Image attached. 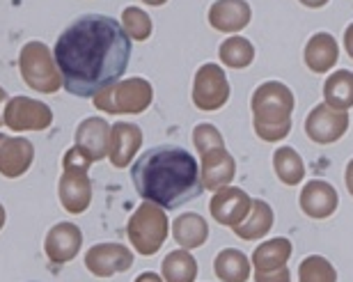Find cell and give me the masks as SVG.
I'll return each instance as SVG.
<instances>
[{
	"mask_svg": "<svg viewBox=\"0 0 353 282\" xmlns=\"http://www.w3.org/2000/svg\"><path fill=\"white\" fill-rule=\"evenodd\" d=\"M131 60V37L119 21L83 14L60 32L55 65L69 94L94 99L122 79Z\"/></svg>",
	"mask_w": 353,
	"mask_h": 282,
	"instance_id": "6da1fadb",
	"label": "cell"
},
{
	"mask_svg": "<svg viewBox=\"0 0 353 282\" xmlns=\"http://www.w3.org/2000/svg\"><path fill=\"white\" fill-rule=\"evenodd\" d=\"M131 179L145 202L163 209H179L202 193V174L193 154L179 145L147 150L131 168Z\"/></svg>",
	"mask_w": 353,
	"mask_h": 282,
	"instance_id": "7a4b0ae2",
	"label": "cell"
},
{
	"mask_svg": "<svg viewBox=\"0 0 353 282\" xmlns=\"http://www.w3.org/2000/svg\"><path fill=\"white\" fill-rule=\"evenodd\" d=\"M294 94L285 83L268 81L259 85L252 94V117H255V133L266 143H278L287 138L292 129Z\"/></svg>",
	"mask_w": 353,
	"mask_h": 282,
	"instance_id": "3957f363",
	"label": "cell"
},
{
	"mask_svg": "<svg viewBox=\"0 0 353 282\" xmlns=\"http://www.w3.org/2000/svg\"><path fill=\"white\" fill-rule=\"evenodd\" d=\"M92 159L81 147L65 154V174L60 179V200L69 214H81L90 207L92 188L88 181V165Z\"/></svg>",
	"mask_w": 353,
	"mask_h": 282,
	"instance_id": "277c9868",
	"label": "cell"
},
{
	"mask_svg": "<svg viewBox=\"0 0 353 282\" xmlns=\"http://www.w3.org/2000/svg\"><path fill=\"white\" fill-rule=\"evenodd\" d=\"M133 248L140 255H154L161 245H163L168 236V218L163 211L159 209V204L145 202L136 209V214L131 216L129 228H126Z\"/></svg>",
	"mask_w": 353,
	"mask_h": 282,
	"instance_id": "5b68a950",
	"label": "cell"
},
{
	"mask_svg": "<svg viewBox=\"0 0 353 282\" xmlns=\"http://www.w3.org/2000/svg\"><path fill=\"white\" fill-rule=\"evenodd\" d=\"M154 92L145 79H129L105 88L94 97L97 108L105 112H143L152 103Z\"/></svg>",
	"mask_w": 353,
	"mask_h": 282,
	"instance_id": "8992f818",
	"label": "cell"
},
{
	"mask_svg": "<svg viewBox=\"0 0 353 282\" xmlns=\"http://www.w3.org/2000/svg\"><path fill=\"white\" fill-rule=\"evenodd\" d=\"M21 76L26 83L37 92L51 94L60 88V72H55L53 58L48 53V48L39 41H30L21 51Z\"/></svg>",
	"mask_w": 353,
	"mask_h": 282,
	"instance_id": "52a82bcc",
	"label": "cell"
},
{
	"mask_svg": "<svg viewBox=\"0 0 353 282\" xmlns=\"http://www.w3.org/2000/svg\"><path fill=\"white\" fill-rule=\"evenodd\" d=\"M230 99V83L218 65H202L195 74L193 103L200 110H218Z\"/></svg>",
	"mask_w": 353,
	"mask_h": 282,
	"instance_id": "ba28073f",
	"label": "cell"
},
{
	"mask_svg": "<svg viewBox=\"0 0 353 282\" xmlns=\"http://www.w3.org/2000/svg\"><path fill=\"white\" fill-rule=\"evenodd\" d=\"M3 122L14 131H41L53 122V112L48 105L34 99L17 97L12 99L10 105H5Z\"/></svg>",
	"mask_w": 353,
	"mask_h": 282,
	"instance_id": "9c48e42d",
	"label": "cell"
},
{
	"mask_svg": "<svg viewBox=\"0 0 353 282\" xmlns=\"http://www.w3.org/2000/svg\"><path fill=\"white\" fill-rule=\"evenodd\" d=\"M349 129V115L347 110H333L330 105L321 103L310 112L305 119L307 136L319 145H330L340 140Z\"/></svg>",
	"mask_w": 353,
	"mask_h": 282,
	"instance_id": "30bf717a",
	"label": "cell"
},
{
	"mask_svg": "<svg viewBox=\"0 0 353 282\" xmlns=\"http://www.w3.org/2000/svg\"><path fill=\"white\" fill-rule=\"evenodd\" d=\"M131 264H133V255L119 243L92 245L85 255V266L90 269V273H94L99 278H110L115 273H122L126 269H131Z\"/></svg>",
	"mask_w": 353,
	"mask_h": 282,
	"instance_id": "8fae6325",
	"label": "cell"
},
{
	"mask_svg": "<svg viewBox=\"0 0 353 282\" xmlns=\"http://www.w3.org/2000/svg\"><path fill=\"white\" fill-rule=\"evenodd\" d=\"M250 209H252L250 195L241 188L225 186L221 190H216V195L211 197V216L221 225H230V228H236L250 214Z\"/></svg>",
	"mask_w": 353,
	"mask_h": 282,
	"instance_id": "7c38bea8",
	"label": "cell"
},
{
	"mask_svg": "<svg viewBox=\"0 0 353 282\" xmlns=\"http://www.w3.org/2000/svg\"><path fill=\"white\" fill-rule=\"evenodd\" d=\"M81 243H83L81 230L74 223H60L48 232L44 250L53 264H65L76 257V252L81 250Z\"/></svg>",
	"mask_w": 353,
	"mask_h": 282,
	"instance_id": "4fadbf2b",
	"label": "cell"
},
{
	"mask_svg": "<svg viewBox=\"0 0 353 282\" xmlns=\"http://www.w3.org/2000/svg\"><path fill=\"white\" fill-rule=\"evenodd\" d=\"M250 5L245 0H216L209 10V23L214 30L239 32L250 23Z\"/></svg>",
	"mask_w": 353,
	"mask_h": 282,
	"instance_id": "5bb4252c",
	"label": "cell"
},
{
	"mask_svg": "<svg viewBox=\"0 0 353 282\" xmlns=\"http://www.w3.org/2000/svg\"><path fill=\"white\" fill-rule=\"evenodd\" d=\"M236 163L225 147L202 154V184L209 190H221L234 179Z\"/></svg>",
	"mask_w": 353,
	"mask_h": 282,
	"instance_id": "9a60e30c",
	"label": "cell"
},
{
	"mask_svg": "<svg viewBox=\"0 0 353 282\" xmlns=\"http://www.w3.org/2000/svg\"><path fill=\"white\" fill-rule=\"evenodd\" d=\"M34 150L30 140L26 138H7L0 136V174L5 177H19L32 163Z\"/></svg>",
	"mask_w": 353,
	"mask_h": 282,
	"instance_id": "2e32d148",
	"label": "cell"
},
{
	"mask_svg": "<svg viewBox=\"0 0 353 282\" xmlns=\"http://www.w3.org/2000/svg\"><path fill=\"white\" fill-rule=\"evenodd\" d=\"M337 190L328 181H307L301 190V209L310 218H328L337 209Z\"/></svg>",
	"mask_w": 353,
	"mask_h": 282,
	"instance_id": "e0dca14e",
	"label": "cell"
},
{
	"mask_svg": "<svg viewBox=\"0 0 353 282\" xmlns=\"http://www.w3.org/2000/svg\"><path fill=\"white\" fill-rule=\"evenodd\" d=\"M140 145H143V131L136 124H115V129L110 131V163L115 168H126Z\"/></svg>",
	"mask_w": 353,
	"mask_h": 282,
	"instance_id": "ac0fdd59",
	"label": "cell"
},
{
	"mask_svg": "<svg viewBox=\"0 0 353 282\" xmlns=\"http://www.w3.org/2000/svg\"><path fill=\"white\" fill-rule=\"evenodd\" d=\"M108 124L99 117H90L76 131V147H81L92 161H99L105 157V150H108Z\"/></svg>",
	"mask_w": 353,
	"mask_h": 282,
	"instance_id": "d6986e66",
	"label": "cell"
},
{
	"mask_svg": "<svg viewBox=\"0 0 353 282\" xmlns=\"http://www.w3.org/2000/svg\"><path fill=\"white\" fill-rule=\"evenodd\" d=\"M337 58H340V48L333 34L316 32L305 46V65L312 69L314 74H323L335 67Z\"/></svg>",
	"mask_w": 353,
	"mask_h": 282,
	"instance_id": "ffe728a7",
	"label": "cell"
},
{
	"mask_svg": "<svg viewBox=\"0 0 353 282\" xmlns=\"http://www.w3.org/2000/svg\"><path fill=\"white\" fill-rule=\"evenodd\" d=\"M292 257V241L289 239H271L252 252L255 273H275L287 269V259Z\"/></svg>",
	"mask_w": 353,
	"mask_h": 282,
	"instance_id": "44dd1931",
	"label": "cell"
},
{
	"mask_svg": "<svg viewBox=\"0 0 353 282\" xmlns=\"http://www.w3.org/2000/svg\"><path fill=\"white\" fill-rule=\"evenodd\" d=\"M172 236L183 248H188V250L197 248V245H202L209 236L207 221H204L200 214H183L172 223Z\"/></svg>",
	"mask_w": 353,
	"mask_h": 282,
	"instance_id": "7402d4cb",
	"label": "cell"
},
{
	"mask_svg": "<svg viewBox=\"0 0 353 282\" xmlns=\"http://www.w3.org/2000/svg\"><path fill=\"white\" fill-rule=\"evenodd\" d=\"M323 99L333 110L353 108V74L340 69L333 76H328L326 85H323Z\"/></svg>",
	"mask_w": 353,
	"mask_h": 282,
	"instance_id": "603a6c76",
	"label": "cell"
},
{
	"mask_svg": "<svg viewBox=\"0 0 353 282\" xmlns=\"http://www.w3.org/2000/svg\"><path fill=\"white\" fill-rule=\"evenodd\" d=\"M271 228H273V209L264 200H255L250 214L234 228V234L239 239H259L268 234Z\"/></svg>",
	"mask_w": 353,
	"mask_h": 282,
	"instance_id": "cb8c5ba5",
	"label": "cell"
},
{
	"mask_svg": "<svg viewBox=\"0 0 353 282\" xmlns=\"http://www.w3.org/2000/svg\"><path fill=\"white\" fill-rule=\"evenodd\" d=\"M216 276L223 282H245L250 278V262L241 250L228 248L221 250L214 262Z\"/></svg>",
	"mask_w": 353,
	"mask_h": 282,
	"instance_id": "d4e9b609",
	"label": "cell"
},
{
	"mask_svg": "<svg viewBox=\"0 0 353 282\" xmlns=\"http://www.w3.org/2000/svg\"><path fill=\"white\" fill-rule=\"evenodd\" d=\"M273 168H275V174L280 177V181L287 186H296L303 177H305L303 159L292 150V147H280V150L273 154Z\"/></svg>",
	"mask_w": 353,
	"mask_h": 282,
	"instance_id": "484cf974",
	"label": "cell"
},
{
	"mask_svg": "<svg viewBox=\"0 0 353 282\" xmlns=\"http://www.w3.org/2000/svg\"><path fill=\"white\" fill-rule=\"evenodd\" d=\"M197 262L188 250H174L163 259V278L168 282H193Z\"/></svg>",
	"mask_w": 353,
	"mask_h": 282,
	"instance_id": "4316f807",
	"label": "cell"
},
{
	"mask_svg": "<svg viewBox=\"0 0 353 282\" xmlns=\"http://www.w3.org/2000/svg\"><path fill=\"white\" fill-rule=\"evenodd\" d=\"M221 60L232 69H243L255 60V48L245 37H230L221 44Z\"/></svg>",
	"mask_w": 353,
	"mask_h": 282,
	"instance_id": "83f0119b",
	"label": "cell"
},
{
	"mask_svg": "<svg viewBox=\"0 0 353 282\" xmlns=\"http://www.w3.org/2000/svg\"><path fill=\"white\" fill-rule=\"evenodd\" d=\"M299 282H337V273L326 257L312 255L303 259L299 269Z\"/></svg>",
	"mask_w": 353,
	"mask_h": 282,
	"instance_id": "f1b7e54d",
	"label": "cell"
},
{
	"mask_svg": "<svg viewBox=\"0 0 353 282\" xmlns=\"http://www.w3.org/2000/svg\"><path fill=\"white\" fill-rule=\"evenodd\" d=\"M122 28L126 30L129 37L138 39V41H143V39H147L152 34V21L143 10H138V7H126Z\"/></svg>",
	"mask_w": 353,
	"mask_h": 282,
	"instance_id": "f546056e",
	"label": "cell"
},
{
	"mask_svg": "<svg viewBox=\"0 0 353 282\" xmlns=\"http://www.w3.org/2000/svg\"><path fill=\"white\" fill-rule=\"evenodd\" d=\"M193 143H195L197 152H200V157H202V154L216 150V147H223V136L211 124H200L193 131Z\"/></svg>",
	"mask_w": 353,
	"mask_h": 282,
	"instance_id": "4dcf8cb0",
	"label": "cell"
},
{
	"mask_svg": "<svg viewBox=\"0 0 353 282\" xmlns=\"http://www.w3.org/2000/svg\"><path fill=\"white\" fill-rule=\"evenodd\" d=\"M289 271H275V273H255V282H289Z\"/></svg>",
	"mask_w": 353,
	"mask_h": 282,
	"instance_id": "1f68e13d",
	"label": "cell"
},
{
	"mask_svg": "<svg viewBox=\"0 0 353 282\" xmlns=\"http://www.w3.org/2000/svg\"><path fill=\"white\" fill-rule=\"evenodd\" d=\"M344 46H347L349 58H353V23L347 28V32H344Z\"/></svg>",
	"mask_w": 353,
	"mask_h": 282,
	"instance_id": "d6a6232c",
	"label": "cell"
},
{
	"mask_svg": "<svg viewBox=\"0 0 353 282\" xmlns=\"http://www.w3.org/2000/svg\"><path fill=\"white\" fill-rule=\"evenodd\" d=\"M347 188H349V193L353 195V159L349 161V165H347Z\"/></svg>",
	"mask_w": 353,
	"mask_h": 282,
	"instance_id": "836d02e7",
	"label": "cell"
},
{
	"mask_svg": "<svg viewBox=\"0 0 353 282\" xmlns=\"http://www.w3.org/2000/svg\"><path fill=\"white\" fill-rule=\"evenodd\" d=\"M136 282H163V280H161L157 273H143V276H140Z\"/></svg>",
	"mask_w": 353,
	"mask_h": 282,
	"instance_id": "e575fe53",
	"label": "cell"
},
{
	"mask_svg": "<svg viewBox=\"0 0 353 282\" xmlns=\"http://www.w3.org/2000/svg\"><path fill=\"white\" fill-rule=\"evenodd\" d=\"M301 3L305 5V7H312V10H316V7H323V5H326L328 0H301Z\"/></svg>",
	"mask_w": 353,
	"mask_h": 282,
	"instance_id": "d590c367",
	"label": "cell"
},
{
	"mask_svg": "<svg viewBox=\"0 0 353 282\" xmlns=\"http://www.w3.org/2000/svg\"><path fill=\"white\" fill-rule=\"evenodd\" d=\"M5 101H7V94L5 90L0 88V124H3V112H5Z\"/></svg>",
	"mask_w": 353,
	"mask_h": 282,
	"instance_id": "8d00e7d4",
	"label": "cell"
},
{
	"mask_svg": "<svg viewBox=\"0 0 353 282\" xmlns=\"http://www.w3.org/2000/svg\"><path fill=\"white\" fill-rule=\"evenodd\" d=\"M143 3H147V5H163L165 0H143Z\"/></svg>",
	"mask_w": 353,
	"mask_h": 282,
	"instance_id": "74e56055",
	"label": "cell"
},
{
	"mask_svg": "<svg viewBox=\"0 0 353 282\" xmlns=\"http://www.w3.org/2000/svg\"><path fill=\"white\" fill-rule=\"evenodd\" d=\"M3 225H5V209L0 207V228H3Z\"/></svg>",
	"mask_w": 353,
	"mask_h": 282,
	"instance_id": "f35d334b",
	"label": "cell"
}]
</instances>
